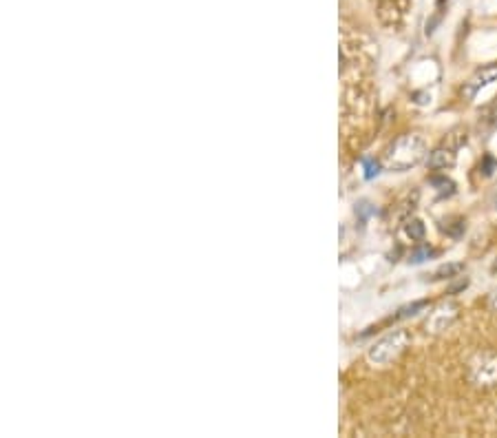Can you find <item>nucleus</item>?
I'll return each instance as SVG.
<instances>
[{"mask_svg": "<svg viewBox=\"0 0 497 438\" xmlns=\"http://www.w3.org/2000/svg\"><path fill=\"white\" fill-rule=\"evenodd\" d=\"M489 305H491V308H493V310L497 312V290H495V292H493V295L489 297Z\"/></svg>", "mask_w": 497, "mask_h": 438, "instance_id": "nucleus-16", "label": "nucleus"}, {"mask_svg": "<svg viewBox=\"0 0 497 438\" xmlns=\"http://www.w3.org/2000/svg\"><path fill=\"white\" fill-rule=\"evenodd\" d=\"M468 381L477 388H493L497 385V352H477L468 361Z\"/></svg>", "mask_w": 497, "mask_h": 438, "instance_id": "nucleus-3", "label": "nucleus"}, {"mask_svg": "<svg viewBox=\"0 0 497 438\" xmlns=\"http://www.w3.org/2000/svg\"><path fill=\"white\" fill-rule=\"evenodd\" d=\"M411 337H409V332L407 330H394V332H389L387 337H383L378 343L373 345V348H369L367 352V358H369V363L373 365H389L392 361H396V358L405 352V348L409 345Z\"/></svg>", "mask_w": 497, "mask_h": 438, "instance_id": "nucleus-2", "label": "nucleus"}, {"mask_svg": "<svg viewBox=\"0 0 497 438\" xmlns=\"http://www.w3.org/2000/svg\"><path fill=\"white\" fill-rule=\"evenodd\" d=\"M429 182H431V186L438 191L440 197H451V195L455 193V184H453V180H449L447 175H433Z\"/></svg>", "mask_w": 497, "mask_h": 438, "instance_id": "nucleus-7", "label": "nucleus"}, {"mask_svg": "<svg viewBox=\"0 0 497 438\" xmlns=\"http://www.w3.org/2000/svg\"><path fill=\"white\" fill-rule=\"evenodd\" d=\"M455 319H458V305H453V303H445V305H440V308L431 314V319L426 321V332L431 330V332H442V330H447Z\"/></svg>", "mask_w": 497, "mask_h": 438, "instance_id": "nucleus-5", "label": "nucleus"}, {"mask_svg": "<svg viewBox=\"0 0 497 438\" xmlns=\"http://www.w3.org/2000/svg\"><path fill=\"white\" fill-rule=\"evenodd\" d=\"M378 162H365V177L367 180H371V177H376L378 175Z\"/></svg>", "mask_w": 497, "mask_h": 438, "instance_id": "nucleus-15", "label": "nucleus"}, {"mask_svg": "<svg viewBox=\"0 0 497 438\" xmlns=\"http://www.w3.org/2000/svg\"><path fill=\"white\" fill-rule=\"evenodd\" d=\"M497 168V162H495V157L493 155H484V159H482V166H480V170L484 173V175L489 177V175H493V170Z\"/></svg>", "mask_w": 497, "mask_h": 438, "instance_id": "nucleus-13", "label": "nucleus"}, {"mask_svg": "<svg viewBox=\"0 0 497 438\" xmlns=\"http://www.w3.org/2000/svg\"><path fill=\"white\" fill-rule=\"evenodd\" d=\"M493 82H497V64H489V66H482L480 71H475L468 82H464L462 87V96L466 100H473L482 89L491 87Z\"/></svg>", "mask_w": 497, "mask_h": 438, "instance_id": "nucleus-4", "label": "nucleus"}, {"mask_svg": "<svg viewBox=\"0 0 497 438\" xmlns=\"http://www.w3.org/2000/svg\"><path fill=\"white\" fill-rule=\"evenodd\" d=\"M431 255H433V250L429 248V246H422V248H415V250L411 252L409 261H411V263H422L424 259H429Z\"/></svg>", "mask_w": 497, "mask_h": 438, "instance_id": "nucleus-12", "label": "nucleus"}, {"mask_svg": "<svg viewBox=\"0 0 497 438\" xmlns=\"http://www.w3.org/2000/svg\"><path fill=\"white\" fill-rule=\"evenodd\" d=\"M426 164H429V168H436V170L451 168L455 164V151L449 149V146H438L436 151L429 153Z\"/></svg>", "mask_w": 497, "mask_h": 438, "instance_id": "nucleus-6", "label": "nucleus"}, {"mask_svg": "<svg viewBox=\"0 0 497 438\" xmlns=\"http://www.w3.org/2000/svg\"><path fill=\"white\" fill-rule=\"evenodd\" d=\"M468 286V279L466 277H460L458 279V282H455V284H451L449 286V295H455V292H460V290H464Z\"/></svg>", "mask_w": 497, "mask_h": 438, "instance_id": "nucleus-14", "label": "nucleus"}, {"mask_svg": "<svg viewBox=\"0 0 497 438\" xmlns=\"http://www.w3.org/2000/svg\"><path fill=\"white\" fill-rule=\"evenodd\" d=\"M442 231H445L449 237L453 239H460L466 231V221L462 217H453V219H447L445 226H442Z\"/></svg>", "mask_w": 497, "mask_h": 438, "instance_id": "nucleus-8", "label": "nucleus"}, {"mask_svg": "<svg viewBox=\"0 0 497 438\" xmlns=\"http://www.w3.org/2000/svg\"><path fill=\"white\" fill-rule=\"evenodd\" d=\"M426 155V144L420 136H402L398 138L385 157V166L389 170H409L420 164Z\"/></svg>", "mask_w": 497, "mask_h": 438, "instance_id": "nucleus-1", "label": "nucleus"}, {"mask_svg": "<svg viewBox=\"0 0 497 438\" xmlns=\"http://www.w3.org/2000/svg\"><path fill=\"white\" fill-rule=\"evenodd\" d=\"M464 270V263H447V265H440V268L433 272L431 279H455V277H460V272Z\"/></svg>", "mask_w": 497, "mask_h": 438, "instance_id": "nucleus-9", "label": "nucleus"}, {"mask_svg": "<svg viewBox=\"0 0 497 438\" xmlns=\"http://www.w3.org/2000/svg\"><path fill=\"white\" fill-rule=\"evenodd\" d=\"M491 270H493V272H497V257H495V261H493V265H491Z\"/></svg>", "mask_w": 497, "mask_h": 438, "instance_id": "nucleus-17", "label": "nucleus"}, {"mask_svg": "<svg viewBox=\"0 0 497 438\" xmlns=\"http://www.w3.org/2000/svg\"><path fill=\"white\" fill-rule=\"evenodd\" d=\"M429 305V301H413L409 305H402V308L398 310V314L394 319H407V316H413V314H418L420 310H424Z\"/></svg>", "mask_w": 497, "mask_h": 438, "instance_id": "nucleus-11", "label": "nucleus"}, {"mask_svg": "<svg viewBox=\"0 0 497 438\" xmlns=\"http://www.w3.org/2000/svg\"><path fill=\"white\" fill-rule=\"evenodd\" d=\"M405 233H407L409 239H413V242H422L424 235H426V228H424V224L420 219L413 217L405 224Z\"/></svg>", "mask_w": 497, "mask_h": 438, "instance_id": "nucleus-10", "label": "nucleus"}]
</instances>
